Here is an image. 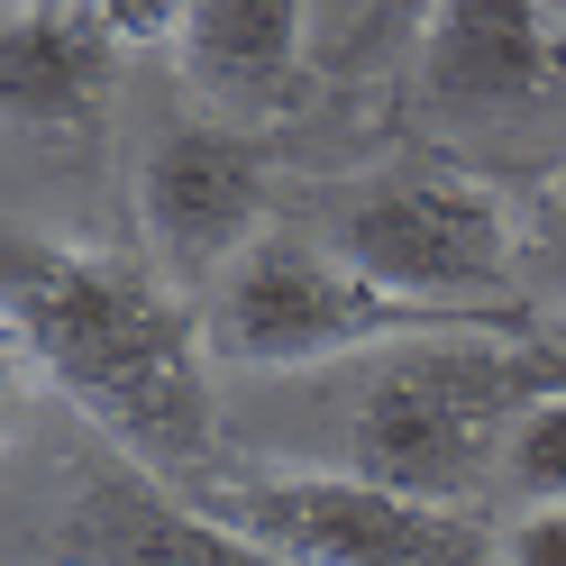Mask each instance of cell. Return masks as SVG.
I'll return each mask as SVG.
<instances>
[{
    "mask_svg": "<svg viewBox=\"0 0 566 566\" xmlns=\"http://www.w3.org/2000/svg\"><path fill=\"white\" fill-rule=\"evenodd\" d=\"M566 375V347L521 321H430L411 338L357 347L338 366L247 384V467H311L394 484L420 503L493 512V457L530 394Z\"/></svg>",
    "mask_w": 566,
    "mask_h": 566,
    "instance_id": "cell-1",
    "label": "cell"
},
{
    "mask_svg": "<svg viewBox=\"0 0 566 566\" xmlns=\"http://www.w3.org/2000/svg\"><path fill=\"white\" fill-rule=\"evenodd\" d=\"M10 338L64 402H74L111 457L184 493L220 467V366L201 338V302L174 293L156 265H119L46 229L10 238Z\"/></svg>",
    "mask_w": 566,
    "mask_h": 566,
    "instance_id": "cell-2",
    "label": "cell"
},
{
    "mask_svg": "<svg viewBox=\"0 0 566 566\" xmlns=\"http://www.w3.org/2000/svg\"><path fill=\"white\" fill-rule=\"evenodd\" d=\"M293 220L338 247L375 293H394L430 321H521V210L484 174L448 156H375L357 174H321Z\"/></svg>",
    "mask_w": 566,
    "mask_h": 566,
    "instance_id": "cell-3",
    "label": "cell"
},
{
    "mask_svg": "<svg viewBox=\"0 0 566 566\" xmlns=\"http://www.w3.org/2000/svg\"><path fill=\"white\" fill-rule=\"evenodd\" d=\"M430 329V311H411L394 293L321 247L293 210L247 238L238 256L220 265V283L201 293V338H210V366L229 384H283V375H311V366H338L357 347H384V338H411Z\"/></svg>",
    "mask_w": 566,
    "mask_h": 566,
    "instance_id": "cell-4",
    "label": "cell"
},
{
    "mask_svg": "<svg viewBox=\"0 0 566 566\" xmlns=\"http://www.w3.org/2000/svg\"><path fill=\"white\" fill-rule=\"evenodd\" d=\"M192 503L238 521L247 539L283 548L293 566H503V521L467 503H420L394 484L311 475V467H247L210 475Z\"/></svg>",
    "mask_w": 566,
    "mask_h": 566,
    "instance_id": "cell-5",
    "label": "cell"
},
{
    "mask_svg": "<svg viewBox=\"0 0 566 566\" xmlns=\"http://www.w3.org/2000/svg\"><path fill=\"white\" fill-rule=\"evenodd\" d=\"M128 192H137V229H147V265L192 302L220 283V265L247 238L283 220L265 137H247L220 111H156L137 128Z\"/></svg>",
    "mask_w": 566,
    "mask_h": 566,
    "instance_id": "cell-6",
    "label": "cell"
},
{
    "mask_svg": "<svg viewBox=\"0 0 566 566\" xmlns=\"http://www.w3.org/2000/svg\"><path fill=\"white\" fill-rule=\"evenodd\" d=\"M566 19L548 0H430L420 10V111L448 128H512L539 101H557Z\"/></svg>",
    "mask_w": 566,
    "mask_h": 566,
    "instance_id": "cell-7",
    "label": "cell"
},
{
    "mask_svg": "<svg viewBox=\"0 0 566 566\" xmlns=\"http://www.w3.org/2000/svg\"><path fill=\"white\" fill-rule=\"evenodd\" d=\"M0 92L19 137H74L111 101V0H10Z\"/></svg>",
    "mask_w": 566,
    "mask_h": 566,
    "instance_id": "cell-8",
    "label": "cell"
},
{
    "mask_svg": "<svg viewBox=\"0 0 566 566\" xmlns=\"http://www.w3.org/2000/svg\"><path fill=\"white\" fill-rule=\"evenodd\" d=\"M74 548H83V566H293L283 548L247 539L238 521H220L210 503H192V493L165 503L147 484V467L128 475V457H119V475L83 484Z\"/></svg>",
    "mask_w": 566,
    "mask_h": 566,
    "instance_id": "cell-9",
    "label": "cell"
},
{
    "mask_svg": "<svg viewBox=\"0 0 566 566\" xmlns=\"http://www.w3.org/2000/svg\"><path fill=\"white\" fill-rule=\"evenodd\" d=\"M302 46H311V0H184L174 55L184 83L220 111H265L302 83Z\"/></svg>",
    "mask_w": 566,
    "mask_h": 566,
    "instance_id": "cell-10",
    "label": "cell"
},
{
    "mask_svg": "<svg viewBox=\"0 0 566 566\" xmlns=\"http://www.w3.org/2000/svg\"><path fill=\"white\" fill-rule=\"evenodd\" d=\"M539 503H566V375L512 411L503 457H493V521L539 512Z\"/></svg>",
    "mask_w": 566,
    "mask_h": 566,
    "instance_id": "cell-11",
    "label": "cell"
},
{
    "mask_svg": "<svg viewBox=\"0 0 566 566\" xmlns=\"http://www.w3.org/2000/svg\"><path fill=\"white\" fill-rule=\"evenodd\" d=\"M521 274H530V311H539V329H566V165L521 210Z\"/></svg>",
    "mask_w": 566,
    "mask_h": 566,
    "instance_id": "cell-12",
    "label": "cell"
},
{
    "mask_svg": "<svg viewBox=\"0 0 566 566\" xmlns=\"http://www.w3.org/2000/svg\"><path fill=\"white\" fill-rule=\"evenodd\" d=\"M503 566H566V503L503 512Z\"/></svg>",
    "mask_w": 566,
    "mask_h": 566,
    "instance_id": "cell-13",
    "label": "cell"
},
{
    "mask_svg": "<svg viewBox=\"0 0 566 566\" xmlns=\"http://www.w3.org/2000/svg\"><path fill=\"white\" fill-rule=\"evenodd\" d=\"M111 10H147V0H111Z\"/></svg>",
    "mask_w": 566,
    "mask_h": 566,
    "instance_id": "cell-14",
    "label": "cell"
},
{
    "mask_svg": "<svg viewBox=\"0 0 566 566\" xmlns=\"http://www.w3.org/2000/svg\"><path fill=\"white\" fill-rule=\"evenodd\" d=\"M548 10H557V19H566V0H548Z\"/></svg>",
    "mask_w": 566,
    "mask_h": 566,
    "instance_id": "cell-15",
    "label": "cell"
},
{
    "mask_svg": "<svg viewBox=\"0 0 566 566\" xmlns=\"http://www.w3.org/2000/svg\"><path fill=\"white\" fill-rule=\"evenodd\" d=\"M548 338H557V347H566V329H548Z\"/></svg>",
    "mask_w": 566,
    "mask_h": 566,
    "instance_id": "cell-16",
    "label": "cell"
}]
</instances>
